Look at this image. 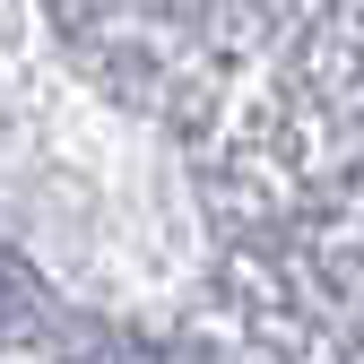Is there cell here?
<instances>
[{"label":"cell","mask_w":364,"mask_h":364,"mask_svg":"<svg viewBox=\"0 0 364 364\" xmlns=\"http://www.w3.org/2000/svg\"><path fill=\"white\" fill-rule=\"evenodd\" d=\"M113 364H156V355H113Z\"/></svg>","instance_id":"1"}]
</instances>
